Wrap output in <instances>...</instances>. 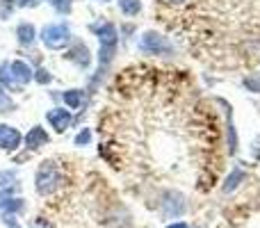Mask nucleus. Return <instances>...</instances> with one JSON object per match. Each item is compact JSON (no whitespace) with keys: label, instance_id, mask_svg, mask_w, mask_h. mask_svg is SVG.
Returning <instances> with one entry per match:
<instances>
[{"label":"nucleus","instance_id":"nucleus-1","mask_svg":"<svg viewBox=\"0 0 260 228\" xmlns=\"http://www.w3.org/2000/svg\"><path fill=\"white\" fill-rule=\"evenodd\" d=\"M64 183V176L59 171V167L55 162H41V167L37 169V176H35V187L41 197H50L53 192H57Z\"/></svg>","mask_w":260,"mask_h":228},{"label":"nucleus","instance_id":"nucleus-2","mask_svg":"<svg viewBox=\"0 0 260 228\" xmlns=\"http://www.w3.org/2000/svg\"><path fill=\"white\" fill-rule=\"evenodd\" d=\"M96 35H99V44H101V55H99V62L103 64H110L114 55V48H117V41H119V35H117V27L112 23H101V25H94Z\"/></svg>","mask_w":260,"mask_h":228},{"label":"nucleus","instance_id":"nucleus-3","mask_svg":"<svg viewBox=\"0 0 260 228\" xmlns=\"http://www.w3.org/2000/svg\"><path fill=\"white\" fill-rule=\"evenodd\" d=\"M41 41H44L46 48L59 50L71 41V30H69L67 23H50L41 30Z\"/></svg>","mask_w":260,"mask_h":228},{"label":"nucleus","instance_id":"nucleus-4","mask_svg":"<svg viewBox=\"0 0 260 228\" xmlns=\"http://www.w3.org/2000/svg\"><path fill=\"white\" fill-rule=\"evenodd\" d=\"M160 210L167 219H176V217L185 215L187 210V203H185V197L178 192H167L165 199L160 201Z\"/></svg>","mask_w":260,"mask_h":228},{"label":"nucleus","instance_id":"nucleus-5","mask_svg":"<svg viewBox=\"0 0 260 228\" xmlns=\"http://www.w3.org/2000/svg\"><path fill=\"white\" fill-rule=\"evenodd\" d=\"M139 48L144 53H151V55H160V53H171V46L165 37H160L157 32H146L139 41Z\"/></svg>","mask_w":260,"mask_h":228},{"label":"nucleus","instance_id":"nucleus-6","mask_svg":"<svg viewBox=\"0 0 260 228\" xmlns=\"http://www.w3.org/2000/svg\"><path fill=\"white\" fill-rule=\"evenodd\" d=\"M46 119H48V123L53 125L57 133H64V130L71 125V121H73V116L69 110H64V108H55V110H50L48 114H46Z\"/></svg>","mask_w":260,"mask_h":228},{"label":"nucleus","instance_id":"nucleus-7","mask_svg":"<svg viewBox=\"0 0 260 228\" xmlns=\"http://www.w3.org/2000/svg\"><path fill=\"white\" fill-rule=\"evenodd\" d=\"M18 144H21V133L7 123L0 125V148L14 151V148H18Z\"/></svg>","mask_w":260,"mask_h":228},{"label":"nucleus","instance_id":"nucleus-8","mask_svg":"<svg viewBox=\"0 0 260 228\" xmlns=\"http://www.w3.org/2000/svg\"><path fill=\"white\" fill-rule=\"evenodd\" d=\"M9 71H12V78H14V82H16L18 87L27 85L30 80H35V76H32V69L27 67L25 62H21V59H16V62L9 64Z\"/></svg>","mask_w":260,"mask_h":228},{"label":"nucleus","instance_id":"nucleus-9","mask_svg":"<svg viewBox=\"0 0 260 228\" xmlns=\"http://www.w3.org/2000/svg\"><path fill=\"white\" fill-rule=\"evenodd\" d=\"M48 142H50V137H48V133H46L41 125H35V128H30V133L25 135V146H27V148L46 146Z\"/></svg>","mask_w":260,"mask_h":228},{"label":"nucleus","instance_id":"nucleus-10","mask_svg":"<svg viewBox=\"0 0 260 228\" xmlns=\"http://www.w3.org/2000/svg\"><path fill=\"white\" fill-rule=\"evenodd\" d=\"M23 201L21 199H3L0 201V212L3 217H14V212H23Z\"/></svg>","mask_w":260,"mask_h":228},{"label":"nucleus","instance_id":"nucleus-11","mask_svg":"<svg viewBox=\"0 0 260 228\" xmlns=\"http://www.w3.org/2000/svg\"><path fill=\"white\" fill-rule=\"evenodd\" d=\"M16 35H18V41H21L23 46H30L32 41H35V25H32V23H21Z\"/></svg>","mask_w":260,"mask_h":228},{"label":"nucleus","instance_id":"nucleus-12","mask_svg":"<svg viewBox=\"0 0 260 228\" xmlns=\"http://www.w3.org/2000/svg\"><path fill=\"white\" fill-rule=\"evenodd\" d=\"M62 99H64V105H67V108L78 110L82 105V89H69V91H64Z\"/></svg>","mask_w":260,"mask_h":228},{"label":"nucleus","instance_id":"nucleus-13","mask_svg":"<svg viewBox=\"0 0 260 228\" xmlns=\"http://www.w3.org/2000/svg\"><path fill=\"white\" fill-rule=\"evenodd\" d=\"M242 180H244V171L240 169V167H235V169L229 174V178H226V183H224V192H226V194H229V192H233V189L238 187V185L242 183Z\"/></svg>","mask_w":260,"mask_h":228},{"label":"nucleus","instance_id":"nucleus-14","mask_svg":"<svg viewBox=\"0 0 260 228\" xmlns=\"http://www.w3.org/2000/svg\"><path fill=\"white\" fill-rule=\"evenodd\" d=\"M0 82H3V85H0L3 89H5V87H9L12 91H18V85L14 82L12 71H9V64H3V67H0Z\"/></svg>","mask_w":260,"mask_h":228},{"label":"nucleus","instance_id":"nucleus-15","mask_svg":"<svg viewBox=\"0 0 260 228\" xmlns=\"http://www.w3.org/2000/svg\"><path fill=\"white\" fill-rule=\"evenodd\" d=\"M119 9H121L126 16H135V14L142 12V3H139V0H119Z\"/></svg>","mask_w":260,"mask_h":228},{"label":"nucleus","instance_id":"nucleus-16","mask_svg":"<svg viewBox=\"0 0 260 228\" xmlns=\"http://www.w3.org/2000/svg\"><path fill=\"white\" fill-rule=\"evenodd\" d=\"M16 110V103L9 99V94L0 87V114H7V112H14Z\"/></svg>","mask_w":260,"mask_h":228},{"label":"nucleus","instance_id":"nucleus-17","mask_svg":"<svg viewBox=\"0 0 260 228\" xmlns=\"http://www.w3.org/2000/svg\"><path fill=\"white\" fill-rule=\"evenodd\" d=\"M69 57L76 59V62L80 64V67H87V64H89V50H87V46H78V48L73 50V53L69 55Z\"/></svg>","mask_w":260,"mask_h":228},{"label":"nucleus","instance_id":"nucleus-18","mask_svg":"<svg viewBox=\"0 0 260 228\" xmlns=\"http://www.w3.org/2000/svg\"><path fill=\"white\" fill-rule=\"evenodd\" d=\"M59 14H71V0H48Z\"/></svg>","mask_w":260,"mask_h":228},{"label":"nucleus","instance_id":"nucleus-19","mask_svg":"<svg viewBox=\"0 0 260 228\" xmlns=\"http://www.w3.org/2000/svg\"><path fill=\"white\" fill-rule=\"evenodd\" d=\"M89 139H91V133L85 128V130H82V133L76 137V146H85V144H89Z\"/></svg>","mask_w":260,"mask_h":228},{"label":"nucleus","instance_id":"nucleus-20","mask_svg":"<svg viewBox=\"0 0 260 228\" xmlns=\"http://www.w3.org/2000/svg\"><path fill=\"white\" fill-rule=\"evenodd\" d=\"M35 78H37V82H41V85H46V82H50V80H53V76H50V73L46 71V69H39Z\"/></svg>","mask_w":260,"mask_h":228},{"label":"nucleus","instance_id":"nucleus-21","mask_svg":"<svg viewBox=\"0 0 260 228\" xmlns=\"http://www.w3.org/2000/svg\"><path fill=\"white\" fill-rule=\"evenodd\" d=\"M14 178H16V176H14V171H0V187H3V185L14 183Z\"/></svg>","mask_w":260,"mask_h":228},{"label":"nucleus","instance_id":"nucleus-22","mask_svg":"<svg viewBox=\"0 0 260 228\" xmlns=\"http://www.w3.org/2000/svg\"><path fill=\"white\" fill-rule=\"evenodd\" d=\"M244 85H247L251 91H260V80H258V78H247V80H244Z\"/></svg>","mask_w":260,"mask_h":228},{"label":"nucleus","instance_id":"nucleus-23","mask_svg":"<svg viewBox=\"0 0 260 228\" xmlns=\"http://www.w3.org/2000/svg\"><path fill=\"white\" fill-rule=\"evenodd\" d=\"M3 219H5V224H7L9 228H21L16 224V219H14V217H3Z\"/></svg>","mask_w":260,"mask_h":228},{"label":"nucleus","instance_id":"nucleus-24","mask_svg":"<svg viewBox=\"0 0 260 228\" xmlns=\"http://www.w3.org/2000/svg\"><path fill=\"white\" fill-rule=\"evenodd\" d=\"M167 228H189L187 221H174V224H169Z\"/></svg>","mask_w":260,"mask_h":228},{"label":"nucleus","instance_id":"nucleus-25","mask_svg":"<svg viewBox=\"0 0 260 228\" xmlns=\"http://www.w3.org/2000/svg\"><path fill=\"white\" fill-rule=\"evenodd\" d=\"M253 155L260 157V137L256 139V142H253Z\"/></svg>","mask_w":260,"mask_h":228},{"label":"nucleus","instance_id":"nucleus-26","mask_svg":"<svg viewBox=\"0 0 260 228\" xmlns=\"http://www.w3.org/2000/svg\"><path fill=\"white\" fill-rule=\"evenodd\" d=\"M165 3H169V5H180L183 0H165Z\"/></svg>","mask_w":260,"mask_h":228},{"label":"nucleus","instance_id":"nucleus-27","mask_svg":"<svg viewBox=\"0 0 260 228\" xmlns=\"http://www.w3.org/2000/svg\"><path fill=\"white\" fill-rule=\"evenodd\" d=\"M103 3H108V0H103Z\"/></svg>","mask_w":260,"mask_h":228}]
</instances>
